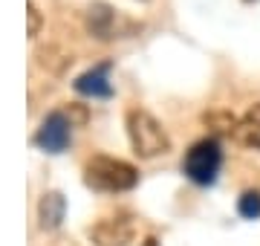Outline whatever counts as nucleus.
<instances>
[{"label": "nucleus", "mask_w": 260, "mask_h": 246, "mask_svg": "<svg viewBox=\"0 0 260 246\" xmlns=\"http://www.w3.org/2000/svg\"><path fill=\"white\" fill-rule=\"evenodd\" d=\"M124 128H127V139L130 148L139 160H153L159 153L171 151V136L162 128L153 113H148L145 107H130L124 116Z\"/></svg>", "instance_id": "obj_1"}, {"label": "nucleus", "mask_w": 260, "mask_h": 246, "mask_svg": "<svg viewBox=\"0 0 260 246\" xmlns=\"http://www.w3.org/2000/svg\"><path fill=\"white\" fill-rule=\"evenodd\" d=\"M84 182L93 191H130L139 186V168L124 160L107 157V153H95L93 160L84 165Z\"/></svg>", "instance_id": "obj_2"}, {"label": "nucleus", "mask_w": 260, "mask_h": 246, "mask_svg": "<svg viewBox=\"0 0 260 246\" xmlns=\"http://www.w3.org/2000/svg\"><path fill=\"white\" fill-rule=\"evenodd\" d=\"M84 26L93 35L95 41H119V38H133L139 35L142 23L139 20L121 15L116 6L104 3V0H95L84 9Z\"/></svg>", "instance_id": "obj_3"}, {"label": "nucleus", "mask_w": 260, "mask_h": 246, "mask_svg": "<svg viewBox=\"0 0 260 246\" xmlns=\"http://www.w3.org/2000/svg\"><path fill=\"white\" fill-rule=\"evenodd\" d=\"M220 168H223V148L217 142V136H205L185 151L182 174L197 186H214Z\"/></svg>", "instance_id": "obj_4"}, {"label": "nucleus", "mask_w": 260, "mask_h": 246, "mask_svg": "<svg viewBox=\"0 0 260 246\" xmlns=\"http://www.w3.org/2000/svg\"><path fill=\"white\" fill-rule=\"evenodd\" d=\"M73 139V119L64 110H52L35 131V145L44 153H64Z\"/></svg>", "instance_id": "obj_5"}, {"label": "nucleus", "mask_w": 260, "mask_h": 246, "mask_svg": "<svg viewBox=\"0 0 260 246\" xmlns=\"http://www.w3.org/2000/svg\"><path fill=\"white\" fill-rule=\"evenodd\" d=\"M87 237L95 246H127L136 237V223L130 214H116V218H104L87 229Z\"/></svg>", "instance_id": "obj_6"}, {"label": "nucleus", "mask_w": 260, "mask_h": 246, "mask_svg": "<svg viewBox=\"0 0 260 246\" xmlns=\"http://www.w3.org/2000/svg\"><path fill=\"white\" fill-rule=\"evenodd\" d=\"M110 70H113V61H102V64L84 70L81 76L73 81L75 93L87 96V99H110V96H113Z\"/></svg>", "instance_id": "obj_7"}, {"label": "nucleus", "mask_w": 260, "mask_h": 246, "mask_svg": "<svg viewBox=\"0 0 260 246\" xmlns=\"http://www.w3.org/2000/svg\"><path fill=\"white\" fill-rule=\"evenodd\" d=\"M67 218V197L61 191H47L38 200V226L44 232H58Z\"/></svg>", "instance_id": "obj_8"}, {"label": "nucleus", "mask_w": 260, "mask_h": 246, "mask_svg": "<svg viewBox=\"0 0 260 246\" xmlns=\"http://www.w3.org/2000/svg\"><path fill=\"white\" fill-rule=\"evenodd\" d=\"M234 139L246 148H254L260 151V102L251 104L249 110L237 119V128H234Z\"/></svg>", "instance_id": "obj_9"}, {"label": "nucleus", "mask_w": 260, "mask_h": 246, "mask_svg": "<svg viewBox=\"0 0 260 246\" xmlns=\"http://www.w3.org/2000/svg\"><path fill=\"white\" fill-rule=\"evenodd\" d=\"M237 211L246 220H257L260 218V191H254V189L243 191L240 200H237Z\"/></svg>", "instance_id": "obj_10"}, {"label": "nucleus", "mask_w": 260, "mask_h": 246, "mask_svg": "<svg viewBox=\"0 0 260 246\" xmlns=\"http://www.w3.org/2000/svg\"><path fill=\"white\" fill-rule=\"evenodd\" d=\"M205 122L217 125V131H220V133H234V128H237V119L229 116V113H208V116H205Z\"/></svg>", "instance_id": "obj_11"}, {"label": "nucleus", "mask_w": 260, "mask_h": 246, "mask_svg": "<svg viewBox=\"0 0 260 246\" xmlns=\"http://www.w3.org/2000/svg\"><path fill=\"white\" fill-rule=\"evenodd\" d=\"M26 20H29V26H26L29 38H38V32H41V23H44V18H41V12H38V6L32 3V0L26 3Z\"/></svg>", "instance_id": "obj_12"}, {"label": "nucleus", "mask_w": 260, "mask_h": 246, "mask_svg": "<svg viewBox=\"0 0 260 246\" xmlns=\"http://www.w3.org/2000/svg\"><path fill=\"white\" fill-rule=\"evenodd\" d=\"M139 246H162V243H159V237H153V235H150V237H145V240H142Z\"/></svg>", "instance_id": "obj_13"}, {"label": "nucleus", "mask_w": 260, "mask_h": 246, "mask_svg": "<svg viewBox=\"0 0 260 246\" xmlns=\"http://www.w3.org/2000/svg\"><path fill=\"white\" fill-rule=\"evenodd\" d=\"M246 3H251V0H246Z\"/></svg>", "instance_id": "obj_14"}]
</instances>
